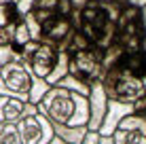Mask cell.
<instances>
[{
    "instance_id": "obj_1",
    "label": "cell",
    "mask_w": 146,
    "mask_h": 144,
    "mask_svg": "<svg viewBox=\"0 0 146 144\" xmlns=\"http://www.w3.org/2000/svg\"><path fill=\"white\" fill-rule=\"evenodd\" d=\"M38 112L44 119L57 125L70 127H87L89 121V100L87 96L68 91L64 87L53 85L44 93V98L36 104Z\"/></svg>"
},
{
    "instance_id": "obj_2",
    "label": "cell",
    "mask_w": 146,
    "mask_h": 144,
    "mask_svg": "<svg viewBox=\"0 0 146 144\" xmlns=\"http://www.w3.org/2000/svg\"><path fill=\"white\" fill-rule=\"evenodd\" d=\"M121 15V7L114 4H100L89 0L83 9L78 11V32L85 34L91 47L108 49L110 44L117 42V19Z\"/></svg>"
},
{
    "instance_id": "obj_3",
    "label": "cell",
    "mask_w": 146,
    "mask_h": 144,
    "mask_svg": "<svg viewBox=\"0 0 146 144\" xmlns=\"http://www.w3.org/2000/svg\"><path fill=\"white\" fill-rule=\"evenodd\" d=\"M100 81L104 85V91H106L108 100L133 104L135 100L146 96V87H144L142 78L138 74H133L131 70H127L125 66H121V62L104 72Z\"/></svg>"
},
{
    "instance_id": "obj_4",
    "label": "cell",
    "mask_w": 146,
    "mask_h": 144,
    "mask_svg": "<svg viewBox=\"0 0 146 144\" xmlns=\"http://www.w3.org/2000/svg\"><path fill=\"white\" fill-rule=\"evenodd\" d=\"M19 57L34 78H47L59 59V49L44 40H30L28 44H23Z\"/></svg>"
},
{
    "instance_id": "obj_5",
    "label": "cell",
    "mask_w": 146,
    "mask_h": 144,
    "mask_svg": "<svg viewBox=\"0 0 146 144\" xmlns=\"http://www.w3.org/2000/svg\"><path fill=\"white\" fill-rule=\"evenodd\" d=\"M32 81L34 76L30 74L28 66L21 62V57H17L0 68V96H13L28 102Z\"/></svg>"
},
{
    "instance_id": "obj_6",
    "label": "cell",
    "mask_w": 146,
    "mask_h": 144,
    "mask_svg": "<svg viewBox=\"0 0 146 144\" xmlns=\"http://www.w3.org/2000/svg\"><path fill=\"white\" fill-rule=\"evenodd\" d=\"M102 53L104 51H100L95 47L72 53L68 64V74L76 76L83 83H89V85L98 78H102Z\"/></svg>"
},
{
    "instance_id": "obj_7",
    "label": "cell",
    "mask_w": 146,
    "mask_h": 144,
    "mask_svg": "<svg viewBox=\"0 0 146 144\" xmlns=\"http://www.w3.org/2000/svg\"><path fill=\"white\" fill-rule=\"evenodd\" d=\"M17 125H19V133H21L23 144H49L53 140V125L40 112L23 115L17 121Z\"/></svg>"
},
{
    "instance_id": "obj_8",
    "label": "cell",
    "mask_w": 146,
    "mask_h": 144,
    "mask_svg": "<svg viewBox=\"0 0 146 144\" xmlns=\"http://www.w3.org/2000/svg\"><path fill=\"white\" fill-rule=\"evenodd\" d=\"M74 34V26L66 15H55L53 19H49L47 23H42L40 28V40L57 47L59 51H66V44L70 36Z\"/></svg>"
},
{
    "instance_id": "obj_9",
    "label": "cell",
    "mask_w": 146,
    "mask_h": 144,
    "mask_svg": "<svg viewBox=\"0 0 146 144\" xmlns=\"http://www.w3.org/2000/svg\"><path fill=\"white\" fill-rule=\"evenodd\" d=\"M89 100V121H87V129L89 131H98L102 127V121L106 117V110H108V96L104 91V85L102 81H93L91 83V91L87 96Z\"/></svg>"
},
{
    "instance_id": "obj_10",
    "label": "cell",
    "mask_w": 146,
    "mask_h": 144,
    "mask_svg": "<svg viewBox=\"0 0 146 144\" xmlns=\"http://www.w3.org/2000/svg\"><path fill=\"white\" fill-rule=\"evenodd\" d=\"M144 38H146V28L142 19L129 21L125 26L117 28V42L125 49V53H138L144 49Z\"/></svg>"
},
{
    "instance_id": "obj_11",
    "label": "cell",
    "mask_w": 146,
    "mask_h": 144,
    "mask_svg": "<svg viewBox=\"0 0 146 144\" xmlns=\"http://www.w3.org/2000/svg\"><path fill=\"white\" fill-rule=\"evenodd\" d=\"M131 112H133L131 104L108 100V110H106V117H104L102 127L98 129V133L100 136H112V133L117 131V125L121 123V119H125L127 115H131Z\"/></svg>"
},
{
    "instance_id": "obj_12",
    "label": "cell",
    "mask_w": 146,
    "mask_h": 144,
    "mask_svg": "<svg viewBox=\"0 0 146 144\" xmlns=\"http://www.w3.org/2000/svg\"><path fill=\"white\" fill-rule=\"evenodd\" d=\"M26 104L19 98L0 96V123H17L26 112Z\"/></svg>"
},
{
    "instance_id": "obj_13",
    "label": "cell",
    "mask_w": 146,
    "mask_h": 144,
    "mask_svg": "<svg viewBox=\"0 0 146 144\" xmlns=\"http://www.w3.org/2000/svg\"><path fill=\"white\" fill-rule=\"evenodd\" d=\"M51 125H53V136L62 138L68 144H83L89 131L87 127H70V125H57V123H51Z\"/></svg>"
},
{
    "instance_id": "obj_14",
    "label": "cell",
    "mask_w": 146,
    "mask_h": 144,
    "mask_svg": "<svg viewBox=\"0 0 146 144\" xmlns=\"http://www.w3.org/2000/svg\"><path fill=\"white\" fill-rule=\"evenodd\" d=\"M114 144H146V125L133 129H117L112 133Z\"/></svg>"
},
{
    "instance_id": "obj_15",
    "label": "cell",
    "mask_w": 146,
    "mask_h": 144,
    "mask_svg": "<svg viewBox=\"0 0 146 144\" xmlns=\"http://www.w3.org/2000/svg\"><path fill=\"white\" fill-rule=\"evenodd\" d=\"M121 66H125L127 70H131L133 74L142 76L146 72V53L138 51V53H125L123 59H121Z\"/></svg>"
},
{
    "instance_id": "obj_16",
    "label": "cell",
    "mask_w": 146,
    "mask_h": 144,
    "mask_svg": "<svg viewBox=\"0 0 146 144\" xmlns=\"http://www.w3.org/2000/svg\"><path fill=\"white\" fill-rule=\"evenodd\" d=\"M123 55H125V49L119 42H114L108 49H104V53H102V74L106 70H110L112 66H117L121 59H123Z\"/></svg>"
},
{
    "instance_id": "obj_17",
    "label": "cell",
    "mask_w": 146,
    "mask_h": 144,
    "mask_svg": "<svg viewBox=\"0 0 146 144\" xmlns=\"http://www.w3.org/2000/svg\"><path fill=\"white\" fill-rule=\"evenodd\" d=\"M17 2V0H15ZM15 2H2L0 4V28H7V26H15L17 21H21V15L17 11V4Z\"/></svg>"
},
{
    "instance_id": "obj_18",
    "label": "cell",
    "mask_w": 146,
    "mask_h": 144,
    "mask_svg": "<svg viewBox=\"0 0 146 144\" xmlns=\"http://www.w3.org/2000/svg\"><path fill=\"white\" fill-rule=\"evenodd\" d=\"M68 64H70V55H68V51H59V59H57V64H55V68H53V72L49 74L44 81L49 83V85H57V81L59 78H64L68 74Z\"/></svg>"
},
{
    "instance_id": "obj_19",
    "label": "cell",
    "mask_w": 146,
    "mask_h": 144,
    "mask_svg": "<svg viewBox=\"0 0 146 144\" xmlns=\"http://www.w3.org/2000/svg\"><path fill=\"white\" fill-rule=\"evenodd\" d=\"M57 87H64V89H68V91L80 93V96H89V91H91V85H89V83L78 81V78L72 76V74H66L64 78H59V81H57Z\"/></svg>"
},
{
    "instance_id": "obj_20",
    "label": "cell",
    "mask_w": 146,
    "mask_h": 144,
    "mask_svg": "<svg viewBox=\"0 0 146 144\" xmlns=\"http://www.w3.org/2000/svg\"><path fill=\"white\" fill-rule=\"evenodd\" d=\"M0 144H23L17 123H0Z\"/></svg>"
},
{
    "instance_id": "obj_21",
    "label": "cell",
    "mask_w": 146,
    "mask_h": 144,
    "mask_svg": "<svg viewBox=\"0 0 146 144\" xmlns=\"http://www.w3.org/2000/svg\"><path fill=\"white\" fill-rule=\"evenodd\" d=\"M89 47H91V42L85 38V34L78 32V30H74V34L70 36V40L66 44V51H68V55H72V53L85 51V49H89Z\"/></svg>"
},
{
    "instance_id": "obj_22",
    "label": "cell",
    "mask_w": 146,
    "mask_h": 144,
    "mask_svg": "<svg viewBox=\"0 0 146 144\" xmlns=\"http://www.w3.org/2000/svg\"><path fill=\"white\" fill-rule=\"evenodd\" d=\"M49 89H51V85H49L44 78H34L32 81V89H30V96H28V102L30 104H38Z\"/></svg>"
},
{
    "instance_id": "obj_23",
    "label": "cell",
    "mask_w": 146,
    "mask_h": 144,
    "mask_svg": "<svg viewBox=\"0 0 146 144\" xmlns=\"http://www.w3.org/2000/svg\"><path fill=\"white\" fill-rule=\"evenodd\" d=\"M23 21H26V26H28V32H30V36H32V40H40V23L34 19V15L32 13H28V15H23Z\"/></svg>"
},
{
    "instance_id": "obj_24",
    "label": "cell",
    "mask_w": 146,
    "mask_h": 144,
    "mask_svg": "<svg viewBox=\"0 0 146 144\" xmlns=\"http://www.w3.org/2000/svg\"><path fill=\"white\" fill-rule=\"evenodd\" d=\"M19 23V21H17ZM15 23V26H17ZM15 26H7V28H0V47H11L13 38H15Z\"/></svg>"
},
{
    "instance_id": "obj_25",
    "label": "cell",
    "mask_w": 146,
    "mask_h": 144,
    "mask_svg": "<svg viewBox=\"0 0 146 144\" xmlns=\"http://www.w3.org/2000/svg\"><path fill=\"white\" fill-rule=\"evenodd\" d=\"M17 57H19V53L13 49V44H11V47H0V68H2L4 64L17 59Z\"/></svg>"
},
{
    "instance_id": "obj_26",
    "label": "cell",
    "mask_w": 146,
    "mask_h": 144,
    "mask_svg": "<svg viewBox=\"0 0 146 144\" xmlns=\"http://www.w3.org/2000/svg\"><path fill=\"white\" fill-rule=\"evenodd\" d=\"M57 7H59V0H36L32 11H53V13H57Z\"/></svg>"
},
{
    "instance_id": "obj_27",
    "label": "cell",
    "mask_w": 146,
    "mask_h": 144,
    "mask_svg": "<svg viewBox=\"0 0 146 144\" xmlns=\"http://www.w3.org/2000/svg\"><path fill=\"white\" fill-rule=\"evenodd\" d=\"M34 2H36V0H17V11H19V15H28V13H32V9H34Z\"/></svg>"
},
{
    "instance_id": "obj_28",
    "label": "cell",
    "mask_w": 146,
    "mask_h": 144,
    "mask_svg": "<svg viewBox=\"0 0 146 144\" xmlns=\"http://www.w3.org/2000/svg\"><path fill=\"white\" fill-rule=\"evenodd\" d=\"M133 112H140V115H146V96H142L140 100H135L133 104Z\"/></svg>"
},
{
    "instance_id": "obj_29",
    "label": "cell",
    "mask_w": 146,
    "mask_h": 144,
    "mask_svg": "<svg viewBox=\"0 0 146 144\" xmlns=\"http://www.w3.org/2000/svg\"><path fill=\"white\" fill-rule=\"evenodd\" d=\"M83 144H100V133H98V131H87Z\"/></svg>"
},
{
    "instance_id": "obj_30",
    "label": "cell",
    "mask_w": 146,
    "mask_h": 144,
    "mask_svg": "<svg viewBox=\"0 0 146 144\" xmlns=\"http://www.w3.org/2000/svg\"><path fill=\"white\" fill-rule=\"evenodd\" d=\"M89 0H70V4H72V11H80V9L87 4Z\"/></svg>"
},
{
    "instance_id": "obj_31",
    "label": "cell",
    "mask_w": 146,
    "mask_h": 144,
    "mask_svg": "<svg viewBox=\"0 0 146 144\" xmlns=\"http://www.w3.org/2000/svg\"><path fill=\"white\" fill-rule=\"evenodd\" d=\"M127 4H129V7H135V9H140V11H142V9L146 7V0H127Z\"/></svg>"
},
{
    "instance_id": "obj_32",
    "label": "cell",
    "mask_w": 146,
    "mask_h": 144,
    "mask_svg": "<svg viewBox=\"0 0 146 144\" xmlns=\"http://www.w3.org/2000/svg\"><path fill=\"white\" fill-rule=\"evenodd\" d=\"M100 144H114L112 136H100Z\"/></svg>"
},
{
    "instance_id": "obj_33",
    "label": "cell",
    "mask_w": 146,
    "mask_h": 144,
    "mask_svg": "<svg viewBox=\"0 0 146 144\" xmlns=\"http://www.w3.org/2000/svg\"><path fill=\"white\" fill-rule=\"evenodd\" d=\"M49 144H68V142H64L62 138H57V136H53V140L49 142Z\"/></svg>"
},
{
    "instance_id": "obj_34",
    "label": "cell",
    "mask_w": 146,
    "mask_h": 144,
    "mask_svg": "<svg viewBox=\"0 0 146 144\" xmlns=\"http://www.w3.org/2000/svg\"><path fill=\"white\" fill-rule=\"evenodd\" d=\"M93 2H100V4H114L117 0H93Z\"/></svg>"
}]
</instances>
